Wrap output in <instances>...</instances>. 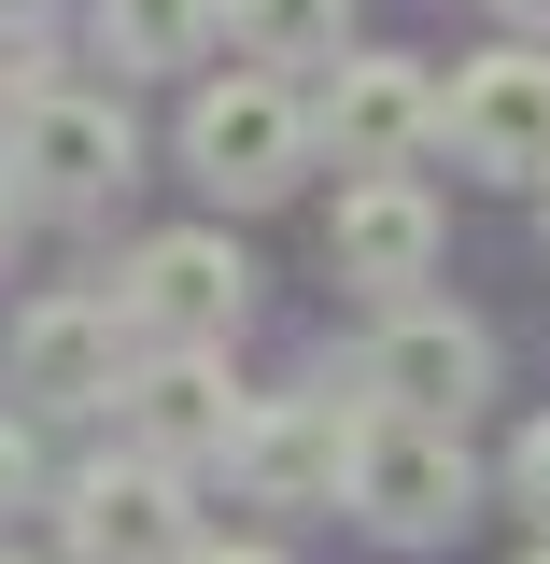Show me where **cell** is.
Segmentation results:
<instances>
[{"instance_id": "6da1fadb", "label": "cell", "mask_w": 550, "mask_h": 564, "mask_svg": "<svg viewBox=\"0 0 550 564\" xmlns=\"http://www.w3.org/2000/svg\"><path fill=\"white\" fill-rule=\"evenodd\" d=\"M128 113H114V99H71V85H14V155H0V170H14V184H29V198L43 212H85V198H114V184H128Z\"/></svg>"}, {"instance_id": "7a4b0ae2", "label": "cell", "mask_w": 550, "mask_h": 564, "mask_svg": "<svg viewBox=\"0 0 550 564\" xmlns=\"http://www.w3.org/2000/svg\"><path fill=\"white\" fill-rule=\"evenodd\" d=\"M57 536H71V564H198V508L141 452V466H85V480H71Z\"/></svg>"}, {"instance_id": "3957f363", "label": "cell", "mask_w": 550, "mask_h": 564, "mask_svg": "<svg viewBox=\"0 0 550 564\" xmlns=\"http://www.w3.org/2000/svg\"><path fill=\"white\" fill-rule=\"evenodd\" d=\"M353 508L381 522V536H452L466 522V452H452V423H353Z\"/></svg>"}, {"instance_id": "277c9868", "label": "cell", "mask_w": 550, "mask_h": 564, "mask_svg": "<svg viewBox=\"0 0 550 564\" xmlns=\"http://www.w3.org/2000/svg\"><path fill=\"white\" fill-rule=\"evenodd\" d=\"M438 141L494 184H550V57H481L438 99Z\"/></svg>"}, {"instance_id": "5b68a950", "label": "cell", "mask_w": 550, "mask_h": 564, "mask_svg": "<svg viewBox=\"0 0 550 564\" xmlns=\"http://www.w3.org/2000/svg\"><path fill=\"white\" fill-rule=\"evenodd\" d=\"M184 155H198L212 198H282L296 155H311V113H296L282 85H212L198 113H184Z\"/></svg>"}, {"instance_id": "8992f818", "label": "cell", "mask_w": 550, "mask_h": 564, "mask_svg": "<svg viewBox=\"0 0 550 564\" xmlns=\"http://www.w3.org/2000/svg\"><path fill=\"white\" fill-rule=\"evenodd\" d=\"M240 254H226V240H198V226H184V240H141V269H128V296H114V311H128V325H155V339L170 352H212L226 339V325H240Z\"/></svg>"}, {"instance_id": "52a82bcc", "label": "cell", "mask_w": 550, "mask_h": 564, "mask_svg": "<svg viewBox=\"0 0 550 564\" xmlns=\"http://www.w3.org/2000/svg\"><path fill=\"white\" fill-rule=\"evenodd\" d=\"M481 325H452V311H396L381 339H367V395L410 423H466V395H481Z\"/></svg>"}, {"instance_id": "ba28073f", "label": "cell", "mask_w": 550, "mask_h": 564, "mask_svg": "<svg viewBox=\"0 0 550 564\" xmlns=\"http://www.w3.org/2000/svg\"><path fill=\"white\" fill-rule=\"evenodd\" d=\"M325 141H339V170H396L410 141H438V85L410 57H339L325 85Z\"/></svg>"}, {"instance_id": "9c48e42d", "label": "cell", "mask_w": 550, "mask_h": 564, "mask_svg": "<svg viewBox=\"0 0 550 564\" xmlns=\"http://www.w3.org/2000/svg\"><path fill=\"white\" fill-rule=\"evenodd\" d=\"M114 296H57V311H29L14 325V395L29 410H99L114 395Z\"/></svg>"}, {"instance_id": "30bf717a", "label": "cell", "mask_w": 550, "mask_h": 564, "mask_svg": "<svg viewBox=\"0 0 550 564\" xmlns=\"http://www.w3.org/2000/svg\"><path fill=\"white\" fill-rule=\"evenodd\" d=\"M325 254H339V282H367V296L423 282V254H438V212H423V184L367 170V184L339 198V226H325Z\"/></svg>"}, {"instance_id": "8fae6325", "label": "cell", "mask_w": 550, "mask_h": 564, "mask_svg": "<svg viewBox=\"0 0 550 564\" xmlns=\"http://www.w3.org/2000/svg\"><path fill=\"white\" fill-rule=\"evenodd\" d=\"M128 423H141L155 466H170V452H240V395H226L212 352H155V367L128 381Z\"/></svg>"}, {"instance_id": "7c38bea8", "label": "cell", "mask_w": 550, "mask_h": 564, "mask_svg": "<svg viewBox=\"0 0 550 564\" xmlns=\"http://www.w3.org/2000/svg\"><path fill=\"white\" fill-rule=\"evenodd\" d=\"M240 480L269 494V508L339 494V480H353V423H339V410H255V423H240Z\"/></svg>"}, {"instance_id": "4fadbf2b", "label": "cell", "mask_w": 550, "mask_h": 564, "mask_svg": "<svg viewBox=\"0 0 550 564\" xmlns=\"http://www.w3.org/2000/svg\"><path fill=\"white\" fill-rule=\"evenodd\" d=\"M226 29V0H99V57L114 70H184Z\"/></svg>"}, {"instance_id": "5bb4252c", "label": "cell", "mask_w": 550, "mask_h": 564, "mask_svg": "<svg viewBox=\"0 0 550 564\" xmlns=\"http://www.w3.org/2000/svg\"><path fill=\"white\" fill-rule=\"evenodd\" d=\"M226 29H240L255 57H339L353 0H226Z\"/></svg>"}, {"instance_id": "9a60e30c", "label": "cell", "mask_w": 550, "mask_h": 564, "mask_svg": "<svg viewBox=\"0 0 550 564\" xmlns=\"http://www.w3.org/2000/svg\"><path fill=\"white\" fill-rule=\"evenodd\" d=\"M508 494H522V508H537V522H550V423H537V437H522V452H508Z\"/></svg>"}, {"instance_id": "2e32d148", "label": "cell", "mask_w": 550, "mask_h": 564, "mask_svg": "<svg viewBox=\"0 0 550 564\" xmlns=\"http://www.w3.org/2000/svg\"><path fill=\"white\" fill-rule=\"evenodd\" d=\"M29 480H43V466H29V423H0V522L29 508Z\"/></svg>"}, {"instance_id": "e0dca14e", "label": "cell", "mask_w": 550, "mask_h": 564, "mask_svg": "<svg viewBox=\"0 0 550 564\" xmlns=\"http://www.w3.org/2000/svg\"><path fill=\"white\" fill-rule=\"evenodd\" d=\"M14 226H29V184H14V170H0V240H14Z\"/></svg>"}, {"instance_id": "ac0fdd59", "label": "cell", "mask_w": 550, "mask_h": 564, "mask_svg": "<svg viewBox=\"0 0 550 564\" xmlns=\"http://www.w3.org/2000/svg\"><path fill=\"white\" fill-rule=\"evenodd\" d=\"M494 14H522V29H550V0H494Z\"/></svg>"}, {"instance_id": "d6986e66", "label": "cell", "mask_w": 550, "mask_h": 564, "mask_svg": "<svg viewBox=\"0 0 550 564\" xmlns=\"http://www.w3.org/2000/svg\"><path fill=\"white\" fill-rule=\"evenodd\" d=\"M198 564H282V551H198Z\"/></svg>"}, {"instance_id": "ffe728a7", "label": "cell", "mask_w": 550, "mask_h": 564, "mask_svg": "<svg viewBox=\"0 0 550 564\" xmlns=\"http://www.w3.org/2000/svg\"><path fill=\"white\" fill-rule=\"evenodd\" d=\"M29 14H43V0H0V29H29Z\"/></svg>"}, {"instance_id": "44dd1931", "label": "cell", "mask_w": 550, "mask_h": 564, "mask_svg": "<svg viewBox=\"0 0 550 564\" xmlns=\"http://www.w3.org/2000/svg\"><path fill=\"white\" fill-rule=\"evenodd\" d=\"M0 85H14V70H0Z\"/></svg>"}, {"instance_id": "7402d4cb", "label": "cell", "mask_w": 550, "mask_h": 564, "mask_svg": "<svg viewBox=\"0 0 550 564\" xmlns=\"http://www.w3.org/2000/svg\"><path fill=\"white\" fill-rule=\"evenodd\" d=\"M0 564H14V551H0Z\"/></svg>"}, {"instance_id": "603a6c76", "label": "cell", "mask_w": 550, "mask_h": 564, "mask_svg": "<svg viewBox=\"0 0 550 564\" xmlns=\"http://www.w3.org/2000/svg\"><path fill=\"white\" fill-rule=\"evenodd\" d=\"M537 564H550V551H537Z\"/></svg>"}]
</instances>
